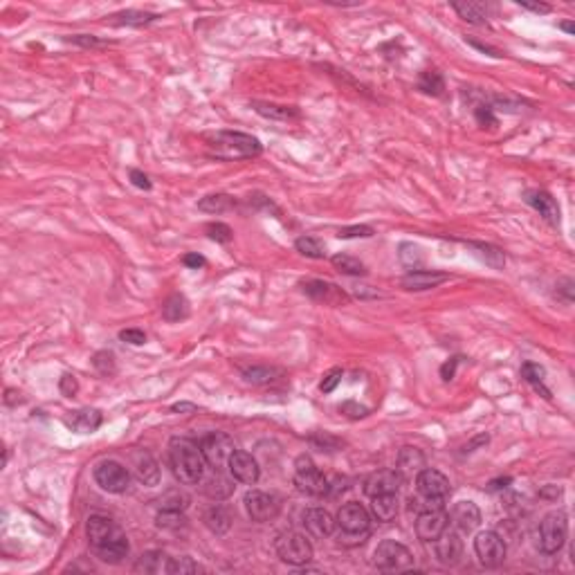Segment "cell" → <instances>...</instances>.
<instances>
[{
    "instance_id": "6da1fadb",
    "label": "cell",
    "mask_w": 575,
    "mask_h": 575,
    "mask_svg": "<svg viewBox=\"0 0 575 575\" xmlns=\"http://www.w3.org/2000/svg\"><path fill=\"white\" fill-rule=\"evenodd\" d=\"M85 535H88V544L92 548V553L101 562L119 564L128 555L126 533L113 519L101 517V514H92L88 523H85Z\"/></svg>"
},
{
    "instance_id": "7a4b0ae2",
    "label": "cell",
    "mask_w": 575,
    "mask_h": 575,
    "mask_svg": "<svg viewBox=\"0 0 575 575\" xmlns=\"http://www.w3.org/2000/svg\"><path fill=\"white\" fill-rule=\"evenodd\" d=\"M169 466L180 483L196 485L205 479L207 461L202 457L200 445L189 439H174L169 443Z\"/></svg>"
},
{
    "instance_id": "3957f363",
    "label": "cell",
    "mask_w": 575,
    "mask_h": 575,
    "mask_svg": "<svg viewBox=\"0 0 575 575\" xmlns=\"http://www.w3.org/2000/svg\"><path fill=\"white\" fill-rule=\"evenodd\" d=\"M207 147L218 160H250L261 153V142L256 137L238 131H218L207 135Z\"/></svg>"
},
{
    "instance_id": "277c9868",
    "label": "cell",
    "mask_w": 575,
    "mask_h": 575,
    "mask_svg": "<svg viewBox=\"0 0 575 575\" xmlns=\"http://www.w3.org/2000/svg\"><path fill=\"white\" fill-rule=\"evenodd\" d=\"M373 564L384 573H405L414 569V555H411V551L405 544L393 542V539H384L375 548Z\"/></svg>"
},
{
    "instance_id": "5b68a950",
    "label": "cell",
    "mask_w": 575,
    "mask_h": 575,
    "mask_svg": "<svg viewBox=\"0 0 575 575\" xmlns=\"http://www.w3.org/2000/svg\"><path fill=\"white\" fill-rule=\"evenodd\" d=\"M569 535V519L562 510L548 512L539 523V551L544 555H555Z\"/></svg>"
},
{
    "instance_id": "8992f818",
    "label": "cell",
    "mask_w": 575,
    "mask_h": 575,
    "mask_svg": "<svg viewBox=\"0 0 575 575\" xmlns=\"http://www.w3.org/2000/svg\"><path fill=\"white\" fill-rule=\"evenodd\" d=\"M337 526L342 528L346 539H355V542H364V537L371 530V512L364 505H359L355 501L344 503L337 512Z\"/></svg>"
},
{
    "instance_id": "52a82bcc",
    "label": "cell",
    "mask_w": 575,
    "mask_h": 575,
    "mask_svg": "<svg viewBox=\"0 0 575 575\" xmlns=\"http://www.w3.org/2000/svg\"><path fill=\"white\" fill-rule=\"evenodd\" d=\"M277 555L281 562L293 564V566H304L313 560V544L308 542L306 535L297 533V530H286L277 537L274 542Z\"/></svg>"
},
{
    "instance_id": "ba28073f",
    "label": "cell",
    "mask_w": 575,
    "mask_h": 575,
    "mask_svg": "<svg viewBox=\"0 0 575 575\" xmlns=\"http://www.w3.org/2000/svg\"><path fill=\"white\" fill-rule=\"evenodd\" d=\"M295 485L304 494H311V496H322L328 492V479L322 474L320 468L306 454L299 457L295 463Z\"/></svg>"
},
{
    "instance_id": "9c48e42d",
    "label": "cell",
    "mask_w": 575,
    "mask_h": 575,
    "mask_svg": "<svg viewBox=\"0 0 575 575\" xmlns=\"http://www.w3.org/2000/svg\"><path fill=\"white\" fill-rule=\"evenodd\" d=\"M474 553L479 557V562H481V566H485V569H496V566L503 564L508 548H505V542L499 533H494V530H483V533H479L474 539Z\"/></svg>"
},
{
    "instance_id": "30bf717a",
    "label": "cell",
    "mask_w": 575,
    "mask_h": 575,
    "mask_svg": "<svg viewBox=\"0 0 575 575\" xmlns=\"http://www.w3.org/2000/svg\"><path fill=\"white\" fill-rule=\"evenodd\" d=\"M200 450H202V457L207 461L209 468L222 470L225 466H229V459L236 448H234V441H231L227 434L211 432L200 441Z\"/></svg>"
},
{
    "instance_id": "8fae6325",
    "label": "cell",
    "mask_w": 575,
    "mask_h": 575,
    "mask_svg": "<svg viewBox=\"0 0 575 575\" xmlns=\"http://www.w3.org/2000/svg\"><path fill=\"white\" fill-rule=\"evenodd\" d=\"M94 481L110 494H122L128 490L131 485V474L128 470L117 461H101L97 468H94Z\"/></svg>"
},
{
    "instance_id": "7c38bea8",
    "label": "cell",
    "mask_w": 575,
    "mask_h": 575,
    "mask_svg": "<svg viewBox=\"0 0 575 575\" xmlns=\"http://www.w3.org/2000/svg\"><path fill=\"white\" fill-rule=\"evenodd\" d=\"M304 293L313 299L317 304L324 306H346L351 302V297L342 290L339 286H335L331 281H322V279H311L302 283Z\"/></svg>"
},
{
    "instance_id": "4fadbf2b",
    "label": "cell",
    "mask_w": 575,
    "mask_h": 575,
    "mask_svg": "<svg viewBox=\"0 0 575 575\" xmlns=\"http://www.w3.org/2000/svg\"><path fill=\"white\" fill-rule=\"evenodd\" d=\"M416 490L420 496H427V499H448L452 488H450V479L443 474V472L434 470V468H425L420 474L416 477Z\"/></svg>"
},
{
    "instance_id": "5bb4252c",
    "label": "cell",
    "mask_w": 575,
    "mask_h": 575,
    "mask_svg": "<svg viewBox=\"0 0 575 575\" xmlns=\"http://www.w3.org/2000/svg\"><path fill=\"white\" fill-rule=\"evenodd\" d=\"M243 503H245V510H247V514H250L252 521L265 523V521H272V519L279 514V501H277V496H272V494H268V492L250 490V492L245 494Z\"/></svg>"
},
{
    "instance_id": "9a60e30c",
    "label": "cell",
    "mask_w": 575,
    "mask_h": 575,
    "mask_svg": "<svg viewBox=\"0 0 575 575\" xmlns=\"http://www.w3.org/2000/svg\"><path fill=\"white\" fill-rule=\"evenodd\" d=\"M448 526H450V514L445 512V508L423 510L418 512V519H416V535L423 542H434L443 530H448Z\"/></svg>"
},
{
    "instance_id": "2e32d148",
    "label": "cell",
    "mask_w": 575,
    "mask_h": 575,
    "mask_svg": "<svg viewBox=\"0 0 575 575\" xmlns=\"http://www.w3.org/2000/svg\"><path fill=\"white\" fill-rule=\"evenodd\" d=\"M227 468H229L231 479H236V481L243 483V485H254L261 477L259 463L254 461L252 454H247L243 450H234Z\"/></svg>"
},
{
    "instance_id": "e0dca14e",
    "label": "cell",
    "mask_w": 575,
    "mask_h": 575,
    "mask_svg": "<svg viewBox=\"0 0 575 575\" xmlns=\"http://www.w3.org/2000/svg\"><path fill=\"white\" fill-rule=\"evenodd\" d=\"M434 553L436 560H439L443 566H454L461 562L463 557V542L461 537L454 533V530H443V533L434 539Z\"/></svg>"
},
{
    "instance_id": "ac0fdd59",
    "label": "cell",
    "mask_w": 575,
    "mask_h": 575,
    "mask_svg": "<svg viewBox=\"0 0 575 575\" xmlns=\"http://www.w3.org/2000/svg\"><path fill=\"white\" fill-rule=\"evenodd\" d=\"M450 279V274L436 272V270H409L405 277L400 279V286L405 290H432L439 288L441 283Z\"/></svg>"
},
{
    "instance_id": "d6986e66",
    "label": "cell",
    "mask_w": 575,
    "mask_h": 575,
    "mask_svg": "<svg viewBox=\"0 0 575 575\" xmlns=\"http://www.w3.org/2000/svg\"><path fill=\"white\" fill-rule=\"evenodd\" d=\"M400 483H402V477L398 474V470H377L364 481V492L368 496L391 494V492H398Z\"/></svg>"
},
{
    "instance_id": "ffe728a7",
    "label": "cell",
    "mask_w": 575,
    "mask_h": 575,
    "mask_svg": "<svg viewBox=\"0 0 575 575\" xmlns=\"http://www.w3.org/2000/svg\"><path fill=\"white\" fill-rule=\"evenodd\" d=\"M304 526L306 530L317 539L331 537L335 533V519L328 510L324 508H311L304 512Z\"/></svg>"
},
{
    "instance_id": "44dd1931",
    "label": "cell",
    "mask_w": 575,
    "mask_h": 575,
    "mask_svg": "<svg viewBox=\"0 0 575 575\" xmlns=\"http://www.w3.org/2000/svg\"><path fill=\"white\" fill-rule=\"evenodd\" d=\"M523 200H526L533 209H537L539 213H542L551 225H555V227L560 225V207H557V202H555V198L551 194L533 189V191L523 194Z\"/></svg>"
},
{
    "instance_id": "7402d4cb",
    "label": "cell",
    "mask_w": 575,
    "mask_h": 575,
    "mask_svg": "<svg viewBox=\"0 0 575 575\" xmlns=\"http://www.w3.org/2000/svg\"><path fill=\"white\" fill-rule=\"evenodd\" d=\"M133 468H135V477L140 479L144 485H158L160 483V468H158V461L151 457L149 452H135L133 454Z\"/></svg>"
},
{
    "instance_id": "603a6c76",
    "label": "cell",
    "mask_w": 575,
    "mask_h": 575,
    "mask_svg": "<svg viewBox=\"0 0 575 575\" xmlns=\"http://www.w3.org/2000/svg\"><path fill=\"white\" fill-rule=\"evenodd\" d=\"M452 523L463 533H472L481 523V510L472 501H459L452 508Z\"/></svg>"
},
{
    "instance_id": "cb8c5ba5",
    "label": "cell",
    "mask_w": 575,
    "mask_h": 575,
    "mask_svg": "<svg viewBox=\"0 0 575 575\" xmlns=\"http://www.w3.org/2000/svg\"><path fill=\"white\" fill-rule=\"evenodd\" d=\"M427 468V461H425V454L420 452L418 448H402L398 454V474L402 479H414L418 477L420 472Z\"/></svg>"
},
{
    "instance_id": "d4e9b609",
    "label": "cell",
    "mask_w": 575,
    "mask_h": 575,
    "mask_svg": "<svg viewBox=\"0 0 575 575\" xmlns=\"http://www.w3.org/2000/svg\"><path fill=\"white\" fill-rule=\"evenodd\" d=\"M398 510H400L398 492L371 496V517L373 519L382 521V523H389V521H393L398 517Z\"/></svg>"
},
{
    "instance_id": "484cf974",
    "label": "cell",
    "mask_w": 575,
    "mask_h": 575,
    "mask_svg": "<svg viewBox=\"0 0 575 575\" xmlns=\"http://www.w3.org/2000/svg\"><path fill=\"white\" fill-rule=\"evenodd\" d=\"M65 425L76 434H92L101 425V414L97 409H76L65 416Z\"/></svg>"
},
{
    "instance_id": "4316f807",
    "label": "cell",
    "mask_w": 575,
    "mask_h": 575,
    "mask_svg": "<svg viewBox=\"0 0 575 575\" xmlns=\"http://www.w3.org/2000/svg\"><path fill=\"white\" fill-rule=\"evenodd\" d=\"M135 571L153 573V575L169 573L171 571V557L167 553H162V551H149V553H144L140 560H137Z\"/></svg>"
},
{
    "instance_id": "83f0119b",
    "label": "cell",
    "mask_w": 575,
    "mask_h": 575,
    "mask_svg": "<svg viewBox=\"0 0 575 575\" xmlns=\"http://www.w3.org/2000/svg\"><path fill=\"white\" fill-rule=\"evenodd\" d=\"M252 108L259 115L268 119H279V122H290V119L299 117L297 106H279V104H268V101H252Z\"/></svg>"
},
{
    "instance_id": "f1b7e54d",
    "label": "cell",
    "mask_w": 575,
    "mask_h": 575,
    "mask_svg": "<svg viewBox=\"0 0 575 575\" xmlns=\"http://www.w3.org/2000/svg\"><path fill=\"white\" fill-rule=\"evenodd\" d=\"M202 490H205V494H209L211 499L220 501V499H225V496L231 494V490H234V485H231V481H229L227 477L220 474V470H216V474H213L211 479H207V481L202 483Z\"/></svg>"
},
{
    "instance_id": "f546056e",
    "label": "cell",
    "mask_w": 575,
    "mask_h": 575,
    "mask_svg": "<svg viewBox=\"0 0 575 575\" xmlns=\"http://www.w3.org/2000/svg\"><path fill=\"white\" fill-rule=\"evenodd\" d=\"M205 523H207V528L211 530V533H216V535H222V533H227L229 530V523H231V517H229V512L222 508V505H211V508L205 512Z\"/></svg>"
},
{
    "instance_id": "4dcf8cb0",
    "label": "cell",
    "mask_w": 575,
    "mask_h": 575,
    "mask_svg": "<svg viewBox=\"0 0 575 575\" xmlns=\"http://www.w3.org/2000/svg\"><path fill=\"white\" fill-rule=\"evenodd\" d=\"M241 373L245 377V382H250V384H270L283 375L279 368H274V366H245Z\"/></svg>"
},
{
    "instance_id": "1f68e13d",
    "label": "cell",
    "mask_w": 575,
    "mask_h": 575,
    "mask_svg": "<svg viewBox=\"0 0 575 575\" xmlns=\"http://www.w3.org/2000/svg\"><path fill=\"white\" fill-rule=\"evenodd\" d=\"M162 315L167 322H180L189 317V302L182 295H171L165 306H162Z\"/></svg>"
},
{
    "instance_id": "d6a6232c",
    "label": "cell",
    "mask_w": 575,
    "mask_h": 575,
    "mask_svg": "<svg viewBox=\"0 0 575 575\" xmlns=\"http://www.w3.org/2000/svg\"><path fill=\"white\" fill-rule=\"evenodd\" d=\"M521 375H523V380L530 382L533 387L542 393L544 398H551V391H548L544 387V377H546V371H544V366H539L535 362H526L521 366Z\"/></svg>"
},
{
    "instance_id": "836d02e7",
    "label": "cell",
    "mask_w": 575,
    "mask_h": 575,
    "mask_svg": "<svg viewBox=\"0 0 575 575\" xmlns=\"http://www.w3.org/2000/svg\"><path fill=\"white\" fill-rule=\"evenodd\" d=\"M158 16L156 14H149V12H137V10H126V12H119L113 16V23L115 25H128V28H142V25H149L156 21Z\"/></svg>"
},
{
    "instance_id": "e575fe53",
    "label": "cell",
    "mask_w": 575,
    "mask_h": 575,
    "mask_svg": "<svg viewBox=\"0 0 575 575\" xmlns=\"http://www.w3.org/2000/svg\"><path fill=\"white\" fill-rule=\"evenodd\" d=\"M468 245L474 247V250H479V256H481V259L488 265H490V268L501 270L503 265H505V256H503V252L499 250V247H494L490 243H474V241H470Z\"/></svg>"
},
{
    "instance_id": "d590c367",
    "label": "cell",
    "mask_w": 575,
    "mask_h": 575,
    "mask_svg": "<svg viewBox=\"0 0 575 575\" xmlns=\"http://www.w3.org/2000/svg\"><path fill=\"white\" fill-rule=\"evenodd\" d=\"M229 207H234V198H229V196H225V194L205 196V198L198 202V209L207 211V213H222V211H227Z\"/></svg>"
},
{
    "instance_id": "8d00e7d4",
    "label": "cell",
    "mask_w": 575,
    "mask_h": 575,
    "mask_svg": "<svg viewBox=\"0 0 575 575\" xmlns=\"http://www.w3.org/2000/svg\"><path fill=\"white\" fill-rule=\"evenodd\" d=\"M418 88L427 92V94H434V97H439V94H443L445 90V79H443V74L439 70H425L423 74H420V79H418Z\"/></svg>"
},
{
    "instance_id": "74e56055",
    "label": "cell",
    "mask_w": 575,
    "mask_h": 575,
    "mask_svg": "<svg viewBox=\"0 0 575 575\" xmlns=\"http://www.w3.org/2000/svg\"><path fill=\"white\" fill-rule=\"evenodd\" d=\"M333 265L342 274H351V277H362V274H366L364 263L357 261L355 256H348V254H335L333 256Z\"/></svg>"
},
{
    "instance_id": "f35d334b",
    "label": "cell",
    "mask_w": 575,
    "mask_h": 575,
    "mask_svg": "<svg viewBox=\"0 0 575 575\" xmlns=\"http://www.w3.org/2000/svg\"><path fill=\"white\" fill-rule=\"evenodd\" d=\"M295 247H297V252H302L304 256H308V259H324V256H326V245L320 241V238H315V236L297 238Z\"/></svg>"
},
{
    "instance_id": "ab89813d",
    "label": "cell",
    "mask_w": 575,
    "mask_h": 575,
    "mask_svg": "<svg viewBox=\"0 0 575 575\" xmlns=\"http://www.w3.org/2000/svg\"><path fill=\"white\" fill-rule=\"evenodd\" d=\"M452 7L463 21L474 23V25H485V12H483L481 5H477V3H452Z\"/></svg>"
},
{
    "instance_id": "60d3db41",
    "label": "cell",
    "mask_w": 575,
    "mask_h": 575,
    "mask_svg": "<svg viewBox=\"0 0 575 575\" xmlns=\"http://www.w3.org/2000/svg\"><path fill=\"white\" fill-rule=\"evenodd\" d=\"M398 256H400V263L405 265V268H409V270H418L420 265L425 263L423 250H420V247L414 245V243H402Z\"/></svg>"
},
{
    "instance_id": "b9f144b4",
    "label": "cell",
    "mask_w": 575,
    "mask_h": 575,
    "mask_svg": "<svg viewBox=\"0 0 575 575\" xmlns=\"http://www.w3.org/2000/svg\"><path fill=\"white\" fill-rule=\"evenodd\" d=\"M160 503V510H178V512H182L187 505H189V496L185 492H180V490H169L165 492L158 499Z\"/></svg>"
},
{
    "instance_id": "7bdbcfd3",
    "label": "cell",
    "mask_w": 575,
    "mask_h": 575,
    "mask_svg": "<svg viewBox=\"0 0 575 575\" xmlns=\"http://www.w3.org/2000/svg\"><path fill=\"white\" fill-rule=\"evenodd\" d=\"M187 526V517L178 510H160L158 514V528L165 530H180Z\"/></svg>"
},
{
    "instance_id": "ee69618b",
    "label": "cell",
    "mask_w": 575,
    "mask_h": 575,
    "mask_svg": "<svg viewBox=\"0 0 575 575\" xmlns=\"http://www.w3.org/2000/svg\"><path fill=\"white\" fill-rule=\"evenodd\" d=\"M198 571H202V566L196 564L191 557H171V575H187Z\"/></svg>"
},
{
    "instance_id": "f6af8a7d",
    "label": "cell",
    "mask_w": 575,
    "mask_h": 575,
    "mask_svg": "<svg viewBox=\"0 0 575 575\" xmlns=\"http://www.w3.org/2000/svg\"><path fill=\"white\" fill-rule=\"evenodd\" d=\"M92 364H94V368H97L101 375L115 373V355L110 353V351H99V353L94 355Z\"/></svg>"
},
{
    "instance_id": "bcb514c9",
    "label": "cell",
    "mask_w": 575,
    "mask_h": 575,
    "mask_svg": "<svg viewBox=\"0 0 575 575\" xmlns=\"http://www.w3.org/2000/svg\"><path fill=\"white\" fill-rule=\"evenodd\" d=\"M207 234L211 241H216V243H229L231 236H234V231H231L229 225H225V222H209Z\"/></svg>"
},
{
    "instance_id": "7dc6e473",
    "label": "cell",
    "mask_w": 575,
    "mask_h": 575,
    "mask_svg": "<svg viewBox=\"0 0 575 575\" xmlns=\"http://www.w3.org/2000/svg\"><path fill=\"white\" fill-rule=\"evenodd\" d=\"M339 238H371L373 229L368 225H355V227H342L339 229Z\"/></svg>"
},
{
    "instance_id": "c3c4849f",
    "label": "cell",
    "mask_w": 575,
    "mask_h": 575,
    "mask_svg": "<svg viewBox=\"0 0 575 575\" xmlns=\"http://www.w3.org/2000/svg\"><path fill=\"white\" fill-rule=\"evenodd\" d=\"M65 41H70L74 45H81V48H104L106 45V41L92 36V34H76V36H67Z\"/></svg>"
},
{
    "instance_id": "681fc988",
    "label": "cell",
    "mask_w": 575,
    "mask_h": 575,
    "mask_svg": "<svg viewBox=\"0 0 575 575\" xmlns=\"http://www.w3.org/2000/svg\"><path fill=\"white\" fill-rule=\"evenodd\" d=\"M311 443L315 445V448H320L322 452L326 450V452H333V450H337L339 448V441L337 439H333V436H328V434H313L311 436Z\"/></svg>"
},
{
    "instance_id": "f907efd6",
    "label": "cell",
    "mask_w": 575,
    "mask_h": 575,
    "mask_svg": "<svg viewBox=\"0 0 575 575\" xmlns=\"http://www.w3.org/2000/svg\"><path fill=\"white\" fill-rule=\"evenodd\" d=\"M119 339L126 342V344H133V346H142L144 342H147V335L140 328H126L119 333Z\"/></svg>"
},
{
    "instance_id": "816d5d0a",
    "label": "cell",
    "mask_w": 575,
    "mask_h": 575,
    "mask_svg": "<svg viewBox=\"0 0 575 575\" xmlns=\"http://www.w3.org/2000/svg\"><path fill=\"white\" fill-rule=\"evenodd\" d=\"M474 117H477V122L479 126H496V117L492 115V108L490 106H477L474 108Z\"/></svg>"
},
{
    "instance_id": "f5cc1de1",
    "label": "cell",
    "mask_w": 575,
    "mask_h": 575,
    "mask_svg": "<svg viewBox=\"0 0 575 575\" xmlns=\"http://www.w3.org/2000/svg\"><path fill=\"white\" fill-rule=\"evenodd\" d=\"M339 382H342V368H333V371H328V373L324 375L320 389L324 393H331V391H335V387H337Z\"/></svg>"
},
{
    "instance_id": "db71d44e",
    "label": "cell",
    "mask_w": 575,
    "mask_h": 575,
    "mask_svg": "<svg viewBox=\"0 0 575 575\" xmlns=\"http://www.w3.org/2000/svg\"><path fill=\"white\" fill-rule=\"evenodd\" d=\"M59 389H61V393H63V396L72 398L74 393L79 391V382H76V377H74V375L65 373V375L61 377V382H59Z\"/></svg>"
},
{
    "instance_id": "11a10c76",
    "label": "cell",
    "mask_w": 575,
    "mask_h": 575,
    "mask_svg": "<svg viewBox=\"0 0 575 575\" xmlns=\"http://www.w3.org/2000/svg\"><path fill=\"white\" fill-rule=\"evenodd\" d=\"M128 178H131V182H133L137 189H144V191H149V189H151V180H149L147 174H142V171L131 169V174H128Z\"/></svg>"
},
{
    "instance_id": "9f6ffc18",
    "label": "cell",
    "mask_w": 575,
    "mask_h": 575,
    "mask_svg": "<svg viewBox=\"0 0 575 575\" xmlns=\"http://www.w3.org/2000/svg\"><path fill=\"white\" fill-rule=\"evenodd\" d=\"M339 411L342 414H346V416H351V418H362V416H366V407H359V405H353V402H344V405L339 407Z\"/></svg>"
},
{
    "instance_id": "6f0895ef",
    "label": "cell",
    "mask_w": 575,
    "mask_h": 575,
    "mask_svg": "<svg viewBox=\"0 0 575 575\" xmlns=\"http://www.w3.org/2000/svg\"><path fill=\"white\" fill-rule=\"evenodd\" d=\"M517 5L523 7V10L535 12V14H548L551 12V5H546V3H528V0H519Z\"/></svg>"
},
{
    "instance_id": "680465c9",
    "label": "cell",
    "mask_w": 575,
    "mask_h": 575,
    "mask_svg": "<svg viewBox=\"0 0 575 575\" xmlns=\"http://www.w3.org/2000/svg\"><path fill=\"white\" fill-rule=\"evenodd\" d=\"M182 263L187 265V268H196V270H198V268H202V265L207 263V261H205V256H200V254H185Z\"/></svg>"
},
{
    "instance_id": "91938a15",
    "label": "cell",
    "mask_w": 575,
    "mask_h": 575,
    "mask_svg": "<svg viewBox=\"0 0 575 575\" xmlns=\"http://www.w3.org/2000/svg\"><path fill=\"white\" fill-rule=\"evenodd\" d=\"M457 364H459V357H452V362L443 364V368H441L443 380H452V377H454V371H457Z\"/></svg>"
},
{
    "instance_id": "94428289",
    "label": "cell",
    "mask_w": 575,
    "mask_h": 575,
    "mask_svg": "<svg viewBox=\"0 0 575 575\" xmlns=\"http://www.w3.org/2000/svg\"><path fill=\"white\" fill-rule=\"evenodd\" d=\"M355 297L359 299H375V297H380V293H375V290H368V286H357L355 288Z\"/></svg>"
},
{
    "instance_id": "6125c7cd",
    "label": "cell",
    "mask_w": 575,
    "mask_h": 575,
    "mask_svg": "<svg viewBox=\"0 0 575 575\" xmlns=\"http://www.w3.org/2000/svg\"><path fill=\"white\" fill-rule=\"evenodd\" d=\"M470 45H474L477 50H481V52H490V56H494V59H499L501 54L496 52V50H492V48H488V45H483V43H477V41H470Z\"/></svg>"
},
{
    "instance_id": "be15d7a7",
    "label": "cell",
    "mask_w": 575,
    "mask_h": 575,
    "mask_svg": "<svg viewBox=\"0 0 575 575\" xmlns=\"http://www.w3.org/2000/svg\"><path fill=\"white\" fill-rule=\"evenodd\" d=\"M508 483H512V479L510 477H505V479H496V481L490 483V490H501V488H505Z\"/></svg>"
},
{
    "instance_id": "e7e4bbea",
    "label": "cell",
    "mask_w": 575,
    "mask_h": 575,
    "mask_svg": "<svg viewBox=\"0 0 575 575\" xmlns=\"http://www.w3.org/2000/svg\"><path fill=\"white\" fill-rule=\"evenodd\" d=\"M196 407L194 405H187V402H182V405H174L171 407V411H194Z\"/></svg>"
},
{
    "instance_id": "03108f58",
    "label": "cell",
    "mask_w": 575,
    "mask_h": 575,
    "mask_svg": "<svg viewBox=\"0 0 575 575\" xmlns=\"http://www.w3.org/2000/svg\"><path fill=\"white\" fill-rule=\"evenodd\" d=\"M560 28H562L564 32H569V34L573 32V25H571V23H562V25H560Z\"/></svg>"
}]
</instances>
